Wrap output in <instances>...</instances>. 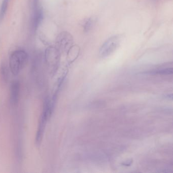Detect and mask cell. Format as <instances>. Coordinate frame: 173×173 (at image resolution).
<instances>
[{"label":"cell","mask_w":173,"mask_h":173,"mask_svg":"<svg viewBox=\"0 0 173 173\" xmlns=\"http://www.w3.org/2000/svg\"><path fill=\"white\" fill-rule=\"evenodd\" d=\"M29 5L31 10H34L40 6V0H29Z\"/></svg>","instance_id":"obj_12"},{"label":"cell","mask_w":173,"mask_h":173,"mask_svg":"<svg viewBox=\"0 0 173 173\" xmlns=\"http://www.w3.org/2000/svg\"><path fill=\"white\" fill-rule=\"evenodd\" d=\"M10 0H2L0 7V20H3L7 11L9 3Z\"/></svg>","instance_id":"obj_11"},{"label":"cell","mask_w":173,"mask_h":173,"mask_svg":"<svg viewBox=\"0 0 173 173\" xmlns=\"http://www.w3.org/2000/svg\"><path fill=\"white\" fill-rule=\"evenodd\" d=\"M59 51L55 47H50L46 49L45 52V61L47 66L49 68H53L58 62Z\"/></svg>","instance_id":"obj_6"},{"label":"cell","mask_w":173,"mask_h":173,"mask_svg":"<svg viewBox=\"0 0 173 173\" xmlns=\"http://www.w3.org/2000/svg\"><path fill=\"white\" fill-rule=\"evenodd\" d=\"M95 22L96 20L92 17L87 19L85 21L83 25V31L85 33H89L93 29L95 24Z\"/></svg>","instance_id":"obj_9"},{"label":"cell","mask_w":173,"mask_h":173,"mask_svg":"<svg viewBox=\"0 0 173 173\" xmlns=\"http://www.w3.org/2000/svg\"><path fill=\"white\" fill-rule=\"evenodd\" d=\"M30 19V30L31 33H35L38 30L44 19V10L41 5L31 10Z\"/></svg>","instance_id":"obj_4"},{"label":"cell","mask_w":173,"mask_h":173,"mask_svg":"<svg viewBox=\"0 0 173 173\" xmlns=\"http://www.w3.org/2000/svg\"><path fill=\"white\" fill-rule=\"evenodd\" d=\"M10 68L6 61H2L0 64V82L3 85L7 84L9 79Z\"/></svg>","instance_id":"obj_8"},{"label":"cell","mask_w":173,"mask_h":173,"mask_svg":"<svg viewBox=\"0 0 173 173\" xmlns=\"http://www.w3.org/2000/svg\"><path fill=\"white\" fill-rule=\"evenodd\" d=\"M121 42L119 35H115L109 38L103 43L99 50V55L102 57H107L117 49Z\"/></svg>","instance_id":"obj_3"},{"label":"cell","mask_w":173,"mask_h":173,"mask_svg":"<svg viewBox=\"0 0 173 173\" xmlns=\"http://www.w3.org/2000/svg\"><path fill=\"white\" fill-rule=\"evenodd\" d=\"M173 68H167L165 69H159L157 70L152 71L148 72V74L153 75H169L173 74Z\"/></svg>","instance_id":"obj_10"},{"label":"cell","mask_w":173,"mask_h":173,"mask_svg":"<svg viewBox=\"0 0 173 173\" xmlns=\"http://www.w3.org/2000/svg\"><path fill=\"white\" fill-rule=\"evenodd\" d=\"M73 39L70 33L64 31L60 33L57 37V45L58 47L62 49H70L73 44Z\"/></svg>","instance_id":"obj_7"},{"label":"cell","mask_w":173,"mask_h":173,"mask_svg":"<svg viewBox=\"0 0 173 173\" xmlns=\"http://www.w3.org/2000/svg\"><path fill=\"white\" fill-rule=\"evenodd\" d=\"M29 60L27 52L23 50H15L10 55L9 67L10 72L14 76H17L26 67Z\"/></svg>","instance_id":"obj_2"},{"label":"cell","mask_w":173,"mask_h":173,"mask_svg":"<svg viewBox=\"0 0 173 173\" xmlns=\"http://www.w3.org/2000/svg\"><path fill=\"white\" fill-rule=\"evenodd\" d=\"M53 108L51 99L49 97H46L43 103V110L40 116L36 132L35 143L37 146L41 145L43 140L47 122L52 113Z\"/></svg>","instance_id":"obj_1"},{"label":"cell","mask_w":173,"mask_h":173,"mask_svg":"<svg viewBox=\"0 0 173 173\" xmlns=\"http://www.w3.org/2000/svg\"><path fill=\"white\" fill-rule=\"evenodd\" d=\"M20 84L18 80L12 82L10 87L9 102L12 106L15 107L19 102L20 97Z\"/></svg>","instance_id":"obj_5"}]
</instances>
